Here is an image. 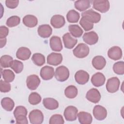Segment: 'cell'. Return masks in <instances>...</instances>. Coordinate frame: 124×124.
Returning <instances> with one entry per match:
<instances>
[{
	"label": "cell",
	"mask_w": 124,
	"mask_h": 124,
	"mask_svg": "<svg viewBox=\"0 0 124 124\" xmlns=\"http://www.w3.org/2000/svg\"><path fill=\"white\" fill-rule=\"evenodd\" d=\"M90 52L89 46L84 43H80L74 49V55L78 58H84L87 57Z\"/></svg>",
	"instance_id": "obj_1"
},
{
	"label": "cell",
	"mask_w": 124,
	"mask_h": 124,
	"mask_svg": "<svg viewBox=\"0 0 124 124\" xmlns=\"http://www.w3.org/2000/svg\"><path fill=\"white\" fill-rule=\"evenodd\" d=\"M54 75L58 81L63 82L68 78L69 77V71L66 67L63 65L60 66L56 69Z\"/></svg>",
	"instance_id": "obj_2"
},
{
	"label": "cell",
	"mask_w": 124,
	"mask_h": 124,
	"mask_svg": "<svg viewBox=\"0 0 124 124\" xmlns=\"http://www.w3.org/2000/svg\"><path fill=\"white\" fill-rule=\"evenodd\" d=\"M93 8L104 13L109 9V2L107 0H94L92 1Z\"/></svg>",
	"instance_id": "obj_3"
},
{
	"label": "cell",
	"mask_w": 124,
	"mask_h": 124,
	"mask_svg": "<svg viewBox=\"0 0 124 124\" xmlns=\"http://www.w3.org/2000/svg\"><path fill=\"white\" fill-rule=\"evenodd\" d=\"M29 118L32 124H41L44 121V115L41 110L34 109L29 113Z\"/></svg>",
	"instance_id": "obj_4"
},
{
	"label": "cell",
	"mask_w": 124,
	"mask_h": 124,
	"mask_svg": "<svg viewBox=\"0 0 124 124\" xmlns=\"http://www.w3.org/2000/svg\"><path fill=\"white\" fill-rule=\"evenodd\" d=\"M82 17H85L93 23H97L101 19V15L98 13L93 11V9H89L81 14Z\"/></svg>",
	"instance_id": "obj_5"
},
{
	"label": "cell",
	"mask_w": 124,
	"mask_h": 124,
	"mask_svg": "<svg viewBox=\"0 0 124 124\" xmlns=\"http://www.w3.org/2000/svg\"><path fill=\"white\" fill-rule=\"evenodd\" d=\"M78 108L73 106H68L64 111V116L67 121H75L78 117Z\"/></svg>",
	"instance_id": "obj_6"
},
{
	"label": "cell",
	"mask_w": 124,
	"mask_h": 124,
	"mask_svg": "<svg viewBox=\"0 0 124 124\" xmlns=\"http://www.w3.org/2000/svg\"><path fill=\"white\" fill-rule=\"evenodd\" d=\"M120 81L117 77H112L108 79L106 83V89L110 93L116 92L119 88Z\"/></svg>",
	"instance_id": "obj_7"
},
{
	"label": "cell",
	"mask_w": 124,
	"mask_h": 124,
	"mask_svg": "<svg viewBox=\"0 0 124 124\" xmlns=\"http://www.w3.org/2000/svg\"><path fill=\"white\" fill-rule=\"evenodd\" d=\"M93 113L94 118L98 121H102L107 116V110L103 106L96 105L94 106Z\"/></svg>",
	"instance_id": "obj_8"
},
{
	"label": "cell",
	"mask_w": 124,
	"mask_h": 124,
	"mask_svg": "<svg viewBox=\"0 0 124 124\" xmlns=\"http://www.w3.org/2000/svg\"><path fill=\"white\" fill-rule=\"evenodd\" d=\"M40 79L36 75H31L28 76L26 79V85L31 90H36L40 84Z\"/></svg>",
	"instance_id": "obj_9"
},
{
	"label": "cell",
	"mask_w": 124,
	"mask_h": 124,
	"mask_svg": "<svg viewBox=\"0 0 124 124\" xmlns=\"http://www.w3.org/2000/svg\"><path fill=\"white\" fill-rule=\"evenodd\" d=\"M101 94L99 91L96 88H92L89 90L86 93V98L89 101L97 103L99 102L101 99Z\"/></svg>",
	"instance_id": "obj_10"
},
{
	"label": "cell",
	"mask_w": 124,
	"mask_h": 124,
	"mask_svg": "<svg viewBox=\"0 0 124 124\" xmlns=\"http://www.w3.org/2000/svg\"><path fill=\"white\" fill-rule=\"evenodd\" d=\"M89 74L85 71L80 70L78 71L75 75L76 81L79 84L84 85L89 80Z\"/></svg>",
	"instance_id": "obj_11"
},
{
	"label": "cell",
	"mask_w": 124,
	"mask_h": 124,
	"mask_svg": "<svg viewBox=\"0 0 124 124\" xmlns=\"http://www.w3.org/2000/svg\"><path fill=\"white\" fill-rule=\"evenodd\" d=\"M82 38L84 42L89 45H94L97 43L98 41V36L97 34L93 31L85 33L83 35Z\"/></svg>",
	"instance_id": "obj_12"
},
{
	"label": "cell",
	"mask_w": 124,
	"mask_h": 124,
	"mask_svg": "<svg viewBox=\"0 0 124 124\" xmlns=\"http://www.w3.org/2000/svg\"><path fill=\"white\" fill-rule=\"evenodd\" d=\"M62 61V56L61 53L52 52L47 57V63L50 65L57 66Z\"/></svg>",
	"instance_id": "obj_13"
},
{
	"label": "cell",
	"mask_w": 124,
	"mask_h": 124,
	"mask_svg": "<svg viewBox=\"0 0 124 124\" xmlns=\"http://www.w3.org/2000/svg\"><path fill=\"white\" fill-rule=\"evenodd\" d=\"M40 74L43 79L45 80H50L54 76V68L51 66H45L41 69Z\"/></svg>",
	"instance_id": "obj_14"
},
{
	"label": "cell",
	"mask_w": 124,
	"mask_h": 124,
	"mask_svg": "<svg viewBox=\"0 0 124 124\" xmlns=\"http://www.w3.org/2000/svg\"><path fill=\"white\" fill-rule=\"evenodd\" d=\"M62 40L65 47L68 49L73 48L78 42V40L73 37L69 32H67L63 35Z\"/></svg>",
	"instance_id": "obj_15"
},
{
	"label": "cell",
	"mask_w": 124,
	"mask_h": 124,
	"mask_svg": "<svg viewBox=\"0 0 124 124\" xmlns=\"http://www.w3.org/2000/svg\"><path fill=\"white\" fill-rule=\"evenodd\" d=\"M108 56L111 60L116 61L122 57V50L118 46H114L110 48L108 51Z\"/></svg>",
	"instance_id": "obj_16"
},
{
	"label": "cell",
	"mask_w": 124,
	"mask_h": 124,
	"mask_svg": "<svg viewBox=\"0 0 124 124\" xmlns=\"http://www.w3.org/2000/svg\"><path fill=\"white\" fill-rule=\"evenodd\" d=\"M49 45L51 49L54 51H61L62 49L61 39L57 36H53L50 38Z\"/></svg>",
	"instance_id": "obj_17"
},
{
	"label": "cell",
	"mask_w": 124,
	"mask_h": 124,
	"mask_svg": "<svg viewBox=\"0 0 124 124\" xmlns=\"http://www.w3.org/2000/svg\"><path fill=\"white\" fill-rule=\"evenodd\" d=\"M37 32L38 35L42 38H48L52 34V29L48 24L41 25L38 28Z\"/></svg>",
	"instance_id": "obj_18"
},
{
	"label": "cell",
	"mask_w": 124,
	"mask_h": 124,
	"mask_svg": "<svg viewBox=\"0 0 124 124\" xmlns=\"http://www.w3.org/2000/svg\"><path fill=\"white\" fill-rule=\"evenodd\" d=\"M65 23V18L63 16L60 15H54L50 19L51 25L56 29L62 27Z\"/></svg>",
	"instance_id": "obj_19"
},
{
	"label": "cell",
	"mask_w": 124,
	"mask_h": 124,
	"mask_svg": "<svg viewBox=\"0 0 124 124\" xmlns=\"http://www.w3.org/2000/svg\"><path fill=\"white\" fill-rule=\"evenodd\" d=\"M106 78L105 76L100 72L94 74L91 78V82L95 87H98L103 85L105 82Z\"/></svg>",
	"instance_id": "obj_20"
},
{
	"label": "cell",
	"mask_w": 124,
	"mask_h": 124,
	"mask_svg": "<svg viewBox=\"0 0 124 124\" xmlns=\"http://www.w3.org/2000/svg\"><path fill=\"white\" fill-rule=\"evenodd\" d=\"M31 55V50L28 48L26 47H19L16 53V58L22 61L28 60L30 58Z\"/></svg>",
	"instance_id": "obj_21"
},
{
	"label": "cell",
	"mask_w": 124,
	"mask_h": 124,
	"mask_svg": "<svg viewBox=\"0 0 124 124\" xmlns=\"http://www.w3.org/2000/svg\"><path fill=\"white\" fill-rule=\"evenodd\" d=\"M92 63L94 68L97 70H102L106 64V60L102 56H96L93 59Z\"/></svg>",
	"instance_id": "obj_22"
},
{
	"label": "cell",
	"mask_w": 124,
	"mask_h": 124,
	"mask_svg": "<svg viewBox=\"0 0 124 124\" xmlns=\"http://www.w3.org/2000/svg\"><path fill=\"white\" fill-rule=\"evenodd\" d=\"M23 23L27 27L33 28L37 25L38 19L33 15H28L23 18Z\"/></svg>",
	"instance_id": "obj_23"
},
{
	"label": "cell",
	"mask_w": 124,
	"mask_h": 124,
	"mask_svg": "<svg viewBox=\"0 0 124 124\" xmlns=\"http://www.w3.org/2000/svg\"><path fill=\"white\" fill-rule=\"evenodd\" d=\"M44 107L47 109L54 110L59 107V103L55 99L52 98H45L43 100Z\"/></svg>",
	"instance_id": "obj_24"
},
{
	"label": "cell",
	"mask_w": 124,
	"mask_h": 124,
	"mask_svg": "<svg viewBox=\"0 0 124 124\" xmlns=\"http://www.w3.org/2000/svg\"><path fill=\"white\" fill-rule=\"evenodd\" d=\"M78 119L81 124H90L93 121L91 114L85 111H80L78 114Z\"/></svg>",
	"instance_id": "obj_25"
},
{
	"label": "cell",
	"mask_w": 124,
	"mask_h": 124,
	"mask_svg": "<svg viewBox=\"0 0 124 124\" xmlns=\"http://www.w3.org/2000/svg\"><path fill=\"white\" fill-rule=\"evenodd\" d=\"M75 7L78 10L82 12L88 9L91 6V1L88 0H77L75 2Z\"/></svg>",
	"instance_id": "obj_26"
},
{
	"label": "cell",
	"mask_w": 124,
	"mask_h": 124,
	"mask_svg": "<svg viewBox=\"0 0 124 124\" xmlns=\"http://www.w3.org/2000/svg\"><path fill=\"white\" fill-rule=\"evenodd\" d=\"M68 30L71 35L76 38L81 37L83 33V30L78 25L76 24L69 25Z\"/></svg>",
	"instance_id": "obj_27"
},
{
	"label": "cell",
	"mask_w": 124,
	"mask_h": 124,
	"mask_svg": "<svg viewBox=\"0 0 124 124\" xmlns=\"http://www.w3.org/2000/svg\"><path fill=\"white\" fill-rule=\"evenodd\" d=\"M1 105L5 110L10 111L13 110L15 106V103L13 99L9 97H4L1 99Z\"/></svg>",
	"instance_id": "obj_28"
},
{
	"label": "cell",
	"mask_w": 124,
	"mask_h": 124,
	"mask_svg": "<svg viewBox=\"0 0 124 124\" xmlns=\"http://www.w3.org/2000/svg\"><path fill=\"white\" fill-rule=\"evenodd\" d=\"M78 93V90L77 87L74 85H69L64 90V94L66 97L70 99L75 98Z\"/></svg>",
	"instance_id": "obj_29"
},
{
	"label": "cell",
	"mask_w": 124,
	"mask_h": 124,
	"mask_svg": "<svg viewBox=\"0 0 124 124\" xmlns=\"http://www.w3.org/2000/svg\"><path fill=\"white\" fill-rule=\"evenodd\" d=\"M31 60L35 65L38 66H42L45 64L46 62L45 56L39 53L33 54L31 57Z\"/></svg>",
	"instance_id": "obj_30"
},
{
	"label": "cell",
	"mask_w": 124,
	"mask_h": 124,
	"mask_svg": "<svg viewBox=\"0 0 124 124\" xmlns=\"http://www.w3.org/2000/svg\"><path fill=\"white\" fill-rule=\"evenodd\" d=\"M80 17L78 12L75 10H70L66 15V18L69 23H77L78 22Z\"/></svg>",
	"instance_id": "obj_31"
},
{
	"label": "cell",
	"mask_w": 124,
	"mask_h": 124,
	"mask_svg": "<svg viewBox=\"0 0 124 124\" xmlns=\"http://www.w3.org/2000/svg\"><path fill=\"white\" fill-rule=\"evenodd\" d=\"M13 61V58L10 55H4L1 57L0 59V64L1 67L7 68L11 66Z\"/></svg>",
	"instance_id": "obj_32"
},
{
	"label": "cell",
	"mask_w": 124,
	"mask_h": 124,
	"mask_svg": "<svg viewBox=\"0 0 124 124\" xmlns=\"http://www.w3.org/2000/svg\"><path fill=\"white\" fill-rule=\"evenodd\" d=\"M1 75L3 79L8 82H12L15 79V74L10 69H5L1 72Z\"/></svg>",
	"instance_id": "obj_33"
},
{
	"label": "cell",
	"mask_w": 124,
	"mask_h": 124,
	"mask_svg": "<svg viewBox=\"0 0 124 124\" xmlns=\"http://www.w3.org/2000/svg\"><path fill=\"white\" fill-rule=\"evenodd\" d=\"M41 99V97L39 93L36 92H32L29 95L28 101L31 105H36L40 103Z\"/></svg>",
	"instance_id": "obj_34"
},
{
	"label": "cell",
	"mask_w": 124,
	"mask_h": 124,
	"mask_svg": "<svg viewBox=\"0 0 124 124\" xmlns=\"http://www.w3.org/2000/svg\"><path fill=\"white\" fill-rule=\"evenodd\" d=\"M10 67L16 72V74H19L21 73L23 70L24 65L23 63L17 60H13Z\"/></svg>",
	"instance_id": "obj_35"
},
{
	"label": "cell",
	"mask_w": 124,
	"mask_h": 124,
	"mask_svg": "<svg viewBox=\"0 0 124 124\" xmlns=\"http://www.w3.org/2000/svg\"><path fill=\"white\" fill-rule=\"evenodd\" d=\"M20 22V17L16 16H13L7 19L6 24L9 27H14L19 25Z\"/></svg>",
	"instance_id": "obj_36"
},
{
	"label": "cell",
	"mask_w": 124,
	"mask_h": 124,
	"mask_svg": "<svg viewBox=\"0 0 124 124\" xmlns=\"http://www.w3.org/2000/svg\"><path fill=\"white\" fill-rule=\"evenodd\" d=\"M79 24L85 31H90L93 28V23L83 17L80 19Z\"/></svg>",
	"instance_id": "obj_37"
},
{
	"label": "cell",
	"mask_w": 124,
	"mask_h": 124,
	"mask_svg": "<svg viewBox=\"0 0 124 124\" xmlns=\"http://www.w3.org/2000/svg\"><path fill=\"white\" fill-rule=\"evenodd\" d=\"M113 70L116 74L123 75L124 74V62L119 61L115 62L113 66Z\"/></svg>",
	"instance_id": "obj_38"
},
{
	"label": "cell",
	"mask_w": 124,
	"mask_h": 124,
	"mask_svg": "<svg viewBox=\"0 0 124 124\" xmlns=\"http://www.w3.org/2000/svg\"><path fill=\"white\" fill-rule=\"evenodd\" d=\"M64 123V121L62 115L57 114L53 115L49 121V124H63Z\"/></svg>",
	"instance_id": "obj_39"
},
{
	"label": "cell",
	"mask_w": 124,
	"mask_h": 124,
	"mask_svg": "<svg viewBox=\"0 0 124 124\" xmlns=\"http://www.w3.org/2000/svg\"><path fill=\"white\" fill-rule=\"evenodd\" d=\"M27 109L25 107H23L22 106H19L16 107L14 111V115L15 118L21 115L27 116Z\"/></svg>",
	"instance_id": "obj_40"
},
{
	"label": "cell",
	"mask_w": 124,
	"mask_h": 124,
	"mask_svg": "<svg viewBox=\"0 0 124 124\" xmlns=\"http://www.w3.org/2000/svg\"><path fill=\"white\" fill-rule=\"evenodd\" d=\"M11 89V84L6 81L0 80V91L2 93L9 92Z\"/></svg>",
	"instance_id": "obj_41"
},
{
	"label": "cell",
	"mask_w": 124,
	"mask_h": 124,
	"mask_svg": "<svg viewBox=\"0 0 124 124\" xmlns=\"http://www.w3.org/2000/svg\"><path fill=\"white\" fill-rule=\"evenodd\" d=\"M18 3L19 0H6L5 1L6 6L10 9H15L16 8L18 5Z\"/></svg>",
	"instance_id": "obj_42"
},
{
	"label": "cell",
	"mask_w": 124,
	"mask_h": 124,
	"mask_svg": "<svg viewBox=\"0 0 124 124\" xmlns=\"http://www.w3.org/2000/svg\"><path fill=\"white\" fill-rule=\"evenodd\" d=\"M9 33V29L4 26L0 27V39L6 38Z\"/></svg>",
	"instance_id": "obj_43"
},
{
	"label": "cell",
	"mask_w": 124,
	"mask_h": 124,
	"mask_svg": "<svg viewBox=\"0 0 124 124\" xmlns=\"http://www.w3.org/2000/svg\"><path fill=\"white\" fill-rule=\"evenodd\" d=\"M16 123L19 124H27L28 123V121L26 116L21 115H19L16 118Z\"/></svg>",
	"instance_id": "obj_44"
},
{
	"label": "cell",
	"mask_w": 124,
	"mask_h": 124,
	"mask_svg": "<svg viewBox=\"0 0 124 124\" xmlns=\"http://www.w3.org/2000/svg\"><path fill=\"white\" fill-rule=\"evenodd\" d=\"M6 41H7L6 38H4V39H0V48L3 47L6 45Z\"/></svg>",
	"instance_id": "obj_45"
}]
</instances>
